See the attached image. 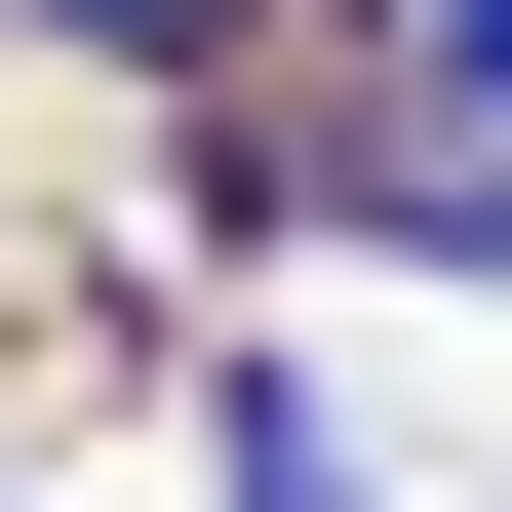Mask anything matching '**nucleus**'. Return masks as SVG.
Instances as JSON below:
<instances>
[{
	"label": "nucleus",
	"instance_id": "f257e3e1",
	"mask_svg": "<svg viewBox=\"0 0 512 512\" xmlns=\"http://www.w3.org/2000/svg\"><path fill=\"white\" fill-rule=\"evenodd\" d=\"M237 512H355V473H316V394H276V355H237Z\"/></svg>",
	"mask_w": 512,
	"mask_h": 512
},
{
	"label": "nucleus",
	"instance_id": "7ed1b4c3",
	"mask_svg": "<svg viewBox=\"0 0 512 512\" xmlns=\"http://www.w3.org/2000/svg\"><path fill=\"white\" fill-rule=\"evenodd\" d=\"M434 40H473V119H512V0H434Z\"/></svg>",
	"mask_w": 512,
	"mask_h": 512
},
{
	"label": "nucleus",
	"instance_id": "f03ea898",
	"mask_svg": "<svg viewBox=\"0 0 512 512\" xmlns=\"http://www.w3.org/2000/svg\"><path fill=\"white\" fill-rule=\"evenodd\" d=\"M40 40H237V0H40Z\"/></svg>",
	"mask_w": 512,
	"mask_h": 512
}]
</instances>
